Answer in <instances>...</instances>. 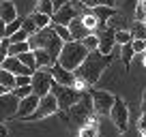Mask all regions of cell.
<instances>
[{
	"label": "cell",
	"mask_w": 146,
	"mask_h": 137,
	"mask_svg": "<svg viewBox=\"0 0 146 137\" xmlns=\"http://www.w3.org/2000/svg\"><path fill=\"white\" fill-rule=\"evenodd\" d=\"M133 56H135V51H133L131 43H127V45H120V62H123L125 67H129V64H131Z\"/></svg>",
	"instance_id": "22"
},
{
	"label": "cell",
	"mask_w": 146,
	"mask_h": 137,
	"mask_svg": "<svg viewBox=\"0 0 146 137\" xmlns=\"http://www.w3.org/2000/svg\"><path fill=\"white\" fill-rule=\"evenodd\" d=\"M90 101H92V111L99 116H110L112 105H114L116 96L108 90H92L90 92Z\"/></svg>",
	"instance_id": "8"
},
{
	"label": "cell",
	"mask_w": 146,
	"mask_h": 137,
	"mask_svg": "<svg viewBox=\"0 0 146 137\" xmlns=\"http://www.w3.org/2000/svg\"><path fill=\"white\" fill-rule=\"evenodd\" d=\"M24 51H30L28 41H24V43H9V56H15V58H17V56L24 54Z\"/></svg>",
	"instance_id": "25"
},
{
	"label": "cell",
	"mask_w": 146,
	"mask_h": 137,
	"mask_svg": "<svg viewBox=\"0 0 146 137\" xmlns=\"http://www.w3.org/2000/svg\"><path fill=\"white\" fill-rule=\"evenodd\" d=\"M17 107H19V99L13 92H7V94L0 96V122L2 120H11L17 116Z\"/></svg>",
	"instance_id": "10"
},
{
	"label": "cell",
	"mask_w": 146,
	"mask_h": 137,
	"mask_svg": "<svg viewBox=\"0 0 146 137\" xmlns=\"http://www.w3.org/2000/svg\"><path fill=\"white\" fill-rule=\"evenodd\" d=\"M133 37H131V30H116V45H127V43H131Z\"/></svg>",
	"instance_id": "30"
},
{
	"label": "cell",
	"mask_w": 146,
	"mask_h": 137,
	"mask_svg": "<svg viewBox=\"0 0 146 137\" xmlns=\"http://www.w3.org/2000/svg\"><path fill=\"white\" fill-rule=\"evenodd\" d=\"M52 94H54L56 103H58V111H69L82 99L84 92H78L75 88H69V86H58V84H54V86H52Z\"/></svg>",
	"instance_id": "5"
},
{
	"label": "cell",
	"mask_w": 146,
	"mask_h": 137,
	"mask_svg": "<svg viewBox=\"0 0 146 137\" xmlns=\"http://www.w3.org/2000/svg\"><path fill=\"white\" fill-rule=\"evenodd\" d=\"M142 107H144V114H146V92H144V103H142Z\"/></svg>",
	"instance_id": "44"
},
{
	"label": "cell",
	"mask_w": 146,
	"mask_h": 137,
	"mask_svg": "<svg viewBox=\"0 0 146 137\" xmlns=\"http://www.w3.org/2000/svg\"><path fill=\"white\" fill-rule=\"evenodd\" d=\"M67 28H69V32H71V39H73V41H82V39H86L88 34H92V32L86 30V26L82 24V17H80V15L73 19Z\"/></svg>",
	"instance_id": "15"
},
{
	"label": "cell",
	"mask_w": 146,
	"mask_h": 137,
	"mask_svg": "<svg viewBox=\"0 0 146 137\" xmlns=\"http://www.w3.org/2000/svg\"><path fill=\"white\" fill-rule=\"evenodd\" d=\"M110 120L114 122L116 131L118 133H127L129 128V107L120 96H116L114 105H112V111H110Z\"/></svg>",
	"instance_id": "7"
},
{
	"label": "cell",
	"mask_w": 146,
	"mask_h": 137,
	"mask_svg": "<svg viewBox=\"0 0 146 137\" xmlns=\"http://www.w3.org/2000/svg\"><path fill=\"white\" fill-rule=\"evenodd\" d=\"M54 114H58V103H56L54 94L50 92V94H45V96L39 99V105H36L35 114H32L28 120H45V118H50V116H54Z\"/></svg>",
	"instance_id": "9"
},
{
	"label": "cell",
	"mask_w": 146,
	"mask_h": 137,
	"mask_svg": "<svg viewBox=\"0 0 146 137\" xmlns=\"http://www.w3.org/2000/svg\"><path fill=\"white\" fill-rule=\"evenodd\" d=\"M0 137H9V128L5 126V122H0Z\"/></svg>",
	"instance_id": "42"
},
{
	"label": "cell",
	"mask_w": 146,
	"mask_h": 137,
	"mask_svg": "<svg viewBox=\"0 0 146 137\" xmlns=\"http://www.w3.org/2000/svg\"><path fill=\"white\" fill-rule=\"evenodd\" d=\"M52 28H54V32L58 34V39H60L62 43L73 41V39H71V32H69V28H67V26H56V24H52Z\"/></svg>",
	"instance_id": "29"
},
{
	"label": "cell",
	"mask_w": 146,
	"mask_h": 137,
	"mask_svg": "<svg viewBox=\"0 0 146 137\" xmlns=\"http://www.w3.org/2000/svg\"><path fill=\"white\" fill-rule=\"evenodd\" d=\"M13 94L17 96V99H26V96H30V94H32V88H30V86H22V88H15V90H13Z\"/></svg>",
	"instance_id": "36"
},
{
	"label": "cell",
	"mask_w": 146,
	"mask_h": 137,
	"mask_svg": "<svg viewBox=\"0 0 146 137\" xmlns=\"http://www.w3.org/2000/svg\"><path fill=\"white\" fill-rule=\"evenodd\" d=\"M32 54H35L36 68H45V71H50V68L56 64V58H54V56H50L45 49H32Z\"/></svg>",
	"instance_id": "17"
},
{
	"label": "cell",
	"mask_w": 146,
	"mask_h": 137,
	"mask_svg": "<svg viewBox=\"0 0 146 137\" xmlns=\"http://www.w3.org/2000/svg\"><path fill=\"white\" fill-rule=\"evenodd\" d=\"M17 58H19V62H22L24 67H28V68H32V71H36V62H35V54H32V49H30V51H24V54H19Z\"/></svg>",
	"instance_id": "26"
},
{
	"label": "cell",
	"mask_w": 146,
	"mask_h": 137,
	"mask_svg": "<svg viewBox=\"0 0 146 137\" xmlns=\"http://www.w3.org/2000/svg\"><path fill=\"white\" fill-rule=\"evenodd\" d=\"M22 28V17H17L15 22H11V24H7V39L11 37V34H15V32Z\"/></svg>",
	"instance_id": "33"
},
{
	"label": "cell",
	"mask_w": 146,
	"mask_h": 137,
	"mask_svg": "<svg viewBox=\"0 0 146 137\" xmlns=\"http://www.w3.org/2000/svg\"><path fill=\"white\" fill-rule=\"evenodd\" d=\"M92 114H95V111H92V101H90V94H86V92H84L82 99L67 111L69 122H75L78 126H84L86 122H90Z\"/></svg>",
	"instance_id": "4"
},
{
	"label": "cell",
	"mask_w": 146,
	"mask_h": 137,
	"mask_svg": "<svg viewBox=\"0 0 146 137\" xmlns=\"http://www.w3.org/2000/svg\"><path fill=\"white\" fill-rule=\"evenodd\" d=\"M142 135H144V137H146V128H144V133H142Z\"/></svg>",
	"instance_id": "46"
},
{
	"label": "cell",
	"mask_w": 146,
	"mask_h": 137,
	"mask_svg": "<svg viewBox=\"0 0 146 137\" xmlns=\"http://www.w3.org/2000/svg\"><path fill=\"white\" fill-rule=\"evenodd\" d=\"M144 26H146V19H144Z\"/></svg>",
	"instance_id": "47"
},
{
	"label": "cell",
	"mask_w": 146,
	"mask_h": 137,
	"mask_svg": "<svg viewBox=\"0 0 146 137\" xmlns=\"http://www.w3.org/2000/svg\"><path fill=\"white\" fill-rule=\"evenodd\" d=\"M7 56H9V39L0 41V67H2V62H5Z\"/></svg>",
	"instance_id": "37"
},
{
	"label": "cell",
	"mask_w": 146,
	"mask_h": 137,
	"mask_svg": "<svg viewBox=\"0 0 146 137\" xmlns=\"http://www.w3.org/2000/svg\"><path fill=\"white\" fill-rule=\"evenodd\" d=\"M22 30L26 32L28 37H30V34H35V32H36V26H35V19H32L30 15H28V17H22Z\"/></svg>",
	"instance_id": "32"
},
{
	"label": "cell",
	"mask_w": 146,
	"mask_h": 137,
	"mask_svg": "<svg viewBox=\"0 0 146 137\" xmlns=\"http://www.w3.org/2000/svg\"><path fill=\"white\" fill-rule=\"evenodd\" d=\"M110 64H112V56H103V54H99V51H88L86 60H84V62L80 64V68H75L73 73H75V77L86 82L88 86H95Z\"/></svg>",
	"instance_id": "1"
},
{
	"label": "cell",
	"mask_w": 146,
	"mask_h": 137,
	"mask_svg": "<svg viewBox=\"0 0 146 137\" xmlns=\"http://www.w3.org/2000/svg\"><path fill=\"white\" fill-rule=\"evenodd\" d=\"M137 128H140V133H144V128H146V114L140 116V120H137Z\"/></svg>",
	"instance_id": "40"
},
{
	"label": "cell",
	"mask_w": 146,
	"mask_h": 137,
	"mask_svg": "<svg viewBox=\"0 0 146 137\" xmlns=\"http://www.w3.org/2000/svg\"><path fill=\"white\" fill-rule=\"evenodd\" d=\"M131 47H133L135 54H146V41H142V39H133Z\"/></svg>",
	"instance_id": "35"
},
{
	"label": "cell",
	"mask_w": 146,
	"mask_h": 137,
	"mask_svg": "<svg viewBox=\"0 0 146 137\" xmlns=\"http://www.w3.org/2000/svg\"><path fill=\"white\" fill-rule=\"evenodd\" d=\"M90 11H92V15L99 19V24H105V26H108L110 19L118 13V9H114V7H95V9H90Z\"/></svg>",
	"instance_id": "18"
},
{
	"label": "cell",
	"mask_w": 146,
	"mask_h": 137,
	"mask_svg": "<svg viewBox=\"0 0 146 137\" xmlns=\"http://www.w3.org/2000/svg\"><path fill=\"white\" fill-rule=\"evenodd\" d=\"M82 45L86 47L88 51H97V49H99V37L92 32V34H88L86 39H82Z\"/></svg>",
	"instance_id": "27"
},
{
	"label": "cell",
	"mask_w": 146,
	"mask_h": 137,
	"mask_svg": "<svg viewBox=\"0 0 146 137\" xmlns=\"http://www.w3.org/2000/svg\"><path fill=\"white\" fill-rule=\"evenodd\" d=\"M22 86H30V77L28 75H17L15 77V88H22Z\"/></svg>",
	"instance_id": "38"
},
{
	"label": "cell",
	"mask_w": 146,
	"mask_h": 137,
	"mask_svg": "<svg viewBox=\"0 0 146 137\" xmlns=\"http://www.w3.org/2000/svg\"><path fill=\"white\" fill-rule=\"evenodd\" d=\"M52 86H54V79H52L50 71H45V68H36L35 73H32V77H30L32 94H36L39 99H41V96H45V94L52 92Z\"/></svg>",
	"instance_id": "6"
},
{
	"label": "cell",
	"mask_w": 146,
	"mask_h": 137,
	"mask_svg": "<svg viewBox=\"0 0 146 137\" xmlns=\"http://www.w3.org/2000/svg\"><path fill=\"white\" fill-rule=\"evenodd\" d=\"M7 92H9V90H7V88L2 86V84H0V96H2V94H7Z\"/></svg>",
	"instance_id": "43"
},
{
	"label": "cell",
	"mask_w": 146,
	"mask_h": 137,
	"mask_svg": "<svg viewBox=\"0 0 146 137\" xmlns=\"http://www.w3.org/2000/svg\"><path fill=\"white\" fill-rule=\"evenodd\" d=\"M35 13H43V15H54V7H52V0H36Z\"/></svg>",
	"instance_id": "24"
},
{
	"label": "cell",
	"mask_w": 146,
	"mask_h": 137,
	"mask_svg": "<svg viewBox=\"0 0 146 137\" xmlns=\"http://www.w3.org/2000/svg\"><path fill=\"white\" fill-rule=\"evenodd\" d=\"M0 84H2L9 92H13L15 90V75L9 73V71H5V68H0Z\"/></svg>",
	"instance_id": "19"
},
{
	"label": "cell",
	"mask_w": 146,
	"mask_h": 137,
	"mask_svg": "<svg viewBox=\"0 0 146 137\" xmlns=\"http://www.w3.org/2000/svg\"><path fill=\"white\" fill-rule=\"evenodd\" d=\"M95 34L99 37V49L97 51L103 54V56H112V51H114V47H116V30L105 26L103 30L95 32Z\"/></svg>",
	"instance_id": "11"
},
{
	"label": "cell",
	"mask_w": 146,
	"mask_h": 137,
	"mask_svg": "<svg viewBox=\"0 0 146 137\" xmlns=\"http://www.w3.org/2000/svg\"><path fill=\"white\" fill-rule=\"evenodd\" d=\"M69 2H71V0H52V7H54V13L58 9H62L64 5H69Z\"/></svg>",
	"instance_id": "39"
},
{
	"label": "cell",
	"mask_w": 146,
	"mask_h": 137,
	"mask_svg": "<svg viewBox=\"0 0 146 137\" xmlns=\"http://www.w3.org/2000/svg\"><path fill=\"white\" fill-rule=\"evenodd\" d=\"M86 56H88V49L82 45V41H69V43L62 45L56 62L62 68H67V71H75V68H80V64L86 60Z\"/></svg>",
	"instance_id": "3"
},
{
	"label": "cell",
	"mask_w": 146,
	"mask_h": 137,
	"mask_svg": "<svg viewBox=\"0 0 146 137\" xmlns=\"http://www.w3.org/2000/svg\"><path fill=\"white\" fill-rule=\"evenodd\" d=\"M144 19H146V9H144V5H142V0H137L135 9H133V22L144 24Z\"/></svg>",
	"instance_id": "31"
},
{
	"label": "cell",
	"mask_w": 146,
	"mask_h": 137,
	"mask_svg": "<svg viewBox=\"0 0 146 137\" xmlns=\"http://www.w3.org/2000/svg\"><path fill=\"white\" fill-rule=\"evenodd\" d=\"M142 67H146V54H144V58H142Z\"/></svg>",
	"instance_id": "45"
},
{
	"label": "cell",
	"mask_w": 146,
	"mask_h": 137,
	"mask_svg": "<svg viewBox=\"0 0 146 137\" xmlns=\"http://www.w3.org/2000/svg\"><path fill=\"white\" fill-rule=\"evenodd\" d=\"M7 39V24L0 19V41H5Z\"/></svg>",
	"instance_id": "41"
},
{
	"label": "cell",
	"mask_w": 146,
	"mask_h": 137,
	"mask_svg": "<svg viewBox=\"0 0 146 137\" xmlns=\"http://www.w3.org/2000/svg\"><path fill=\"white\" fill-rule=\"evenodd\" d=\"M0 19L5 24H11L17 19V7H15V2H11V0H2L0 2Z\"/></svg>",
	"instance_id": "16"
},
{
	"label": "cell",
	"mask_w": 146,
	"mask_h": 137,
	"mask_svg": "<svg viewBox=\"0 0 146 137\" xmlns=\"http://www.w3.org/2000/svg\"><path fill=\"white\" fill-rule=\"evenodd\" d=\"M78 11H75V7L69 2V5H64L62 9H58L54 15H52V24H56V26H69V24L73 22V19L78 17Z\"/></svg>",
	"instance_id": "13"
},
{
	"label": "cell",
	"mask_w": 146,
	"mask_h": 137,
	"mask_svg": "<svg viewBox=\"0 0 146 137\" xmlns=\"http://www.w3.org/2000/svg\"><path fill=\"white\" fill-rule=\"evenodd\" d=\"M24 41H28V34L22 30V28H19L15 34H11V37H9V43H24Z\"/></svg>",
	"instance_id": "34"
},
{
	"label": "cell",
	"mask_w": 146,
	"mask_h": 137,
	"mask_svg": "<svg viewBox=\"0 0 146 137\" xmlns=\"http://www.w3.org/2000/svg\"><path fill=\"white\" fill-rule=\"evenodd\" d=\"M30 17L35 19V26H36V30H43V28L52 26V17H50V15H43V13H32Z\"/></svg>",
	"instance_id": "23"
},
{
	"label": "cell",
	"mask_w": 146,
	"mask_h": 137,
	"mask_svg": "<svg viewBox=\"0 0 146 137\" xmlns=\"http://www.w3.org/2000/svg\"><path fill=\"white\" fill-rule=\"evenodd\" d=\"M131 30V37L133 39H142V41H146V26L140 22H133V26L129 28Z\"/></svg>",
	"instance_id": "28"
},
{
	"label": "cell",
	"mask_w": 146,
	"mask_h": 137,
	"mask_svg": "<svg viewBox=\"0 0 146 137\" xmlns=\"http://www.w3.org/2000/svg\"><path fill=\"white\" fill-rule=\"evenodd\" d=\"M36 105H39V96L36 94H30V96H26V99H19V107H17V116H15V118L28 120L32 114H35Z\"/></svg>",
	"instance_id": "14"
},
{
	"label": "cell",
	"mask_w": 146,
	"mask_h": 137,
	"mask_svg": "<svg viewBox=\"0 0 146 137\" xmlns=\"http://www.w3.org/2000/svg\"><path fill=\"white\" fill-rule=\"evenodd\" d=\"M84 7L88 9H95V7H118V0H80Z\"/></svg>",
	"instance_id": "21"
},
{
	"label": "cell",
	"mask_w": 146,
	"mask_h": 137,
	"mask_svg": "<svg viewBox=\"0 0 146 137\" xmlns=\"http://www.w3.org/2000/svg\"><path fill=\"white\" fill-rule=\"evenodd\" d=\"M28 45H30V49H45L50 56H54V58L58 60V54H60L64 43L58 39L54 28L47 26V28H43V30H36L35 34H30V37H28Z\"/></svg>",
	"instance_id": "2"
},
{
	"label": "cell",
	"mask_w": 146,
	"mask_h": 137,
	"mask_svg": "<svg viewBox=\"0 0 146 137\" xmlns=\"http://www.w3.org/2000/svg\"><path fill=\"white\" fill-rule=\"evenodd\" d=\"M50 75H52V79H54V84H58V86H69V88H73V82H75V73H73V71H67V68H62L58 62H56L54 67L50 68Z\"/></svg>",
	"instance_id": "12"
},
{
	"label": "cell",
	"mask_w": 146,
	"mask_h": 137,
	"mask_svg": "<svg viewBox=\"0 0 146 137\" xmlns=\"http://www.w3.org/2000/svg\"><path fill=\"white\" fill-rule=\"evenodd\" d=\"M99 126H97V120L92 118L90 122H86L84 126H80V137H97Z\"/></svg>",
	"instance_id": "20"
}]
</instances>
